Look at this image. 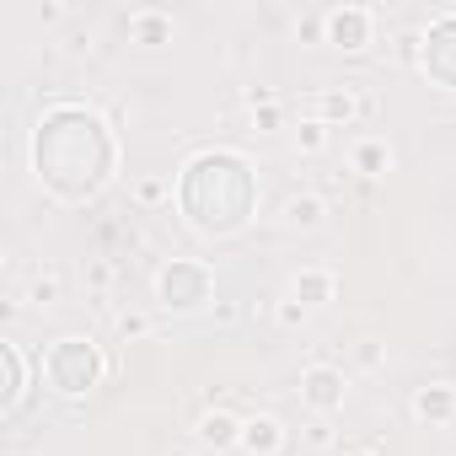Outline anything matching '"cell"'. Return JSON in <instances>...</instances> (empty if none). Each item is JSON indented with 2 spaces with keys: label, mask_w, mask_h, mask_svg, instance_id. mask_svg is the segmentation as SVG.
<instances>
[{
  "label": "cell",
  "mask_w": 456,
  "mask_h": 456,
  "mask_svg": "<svg viewBox=\"0 0 456 456\" xmlns=\"http://www.w3.org/2000/svg\"><path fill=\"white\" fill-rule=\"evenodd\" d=\"M328 38L338 49H365L370 44V12L365 6H338L328 12Z\"/></svg>",
  "instance_id": "cell-5"
},
{
  "label": "cell",
  "mask_w": 456,
  "mask_h": 456,
  "mask_svg": "<svg viewBox=\"0 0 456 456\" xmlns=\"http://www.w3.org/2000/svg\"><path fill=\"white\" fill-rule=\"evenodd\" d=\"M354 113H365V102L354 97V92H322V124H333V118H354Z\"/></svg>",
  "instance_id": "cell-11"
},
{
  "label": "cell",
  "mask_w": 456,
  "mask_h": 456,
  "mask_svg": "<svg viewBox=\"0 0 456 456\" xmlns=\"http://www.w3.org/2000/svg\"><path fill=\"white\" fill-rule=\"evenodd\" d=\"M0 354H6V376H12V387H6V408H17V403H22V381H28V365H22V349H17V344H6Z\"/></svg>",
  "instance_id": "cell-12"
},
{
  "label": "cell",
  "mask_w": 456,
  "mask_h": 456,
  "mask_svg": "<svg viewBox=\"0 0 456 456\" xmlns=\"http://www.w3.org/2000/svg\"><path fill=\"white\" fill-rule=\"evenodd\" d=\"M349 161H354V172H365V177H381V172L392 167V145H387V140H354Z\"/></svg>",
  "instance_id": "cell-10"
},
{
  "label": "cell",
  "mask_w": 456,
  "mask_h": 456,
  "mask_svg": "<svg viewBox=\"0 0 456 456\" xmlns=\"http://www.w3.org/2000/svg\"><path fill=\"white\" fill-rule=\"evenodd\" d=\"M134 199H140V204H161V199H167V183H161V177H145V183L134 188Z\"/></svg>",
  "instance_id": "cell-17"
},
{
  "label": "cell",
  "mask_w": 456,
  "mask_h": 456,
  "mask_svg": "<svg viewBox=\"0 0 456 456\" xmlns=\"http://www.w3.org/2000/svg\"><path fill=\"white\" fill-rule=\"evenodd\" d=\"M408 408H413L419 424H451V419H456V387H451V381H429V387L413 392Z\"/></svg>",
  "instance_id": "cell-4"
},
{
  "label": "cell",
  "mask_w": 456,
  "mask_h": 456,
  "mask_svg": "<svg viewBox=\"0 0 456 456\" xmlns=\"http://www.w3.org/2000/svg\"><path fill=\"white\" fill-rule=\"evenodd\" d=\"M199 445H215V451H225V445H242V419H232L225 408H209L204 419H199Z\"/></svg>",
  "instance_id": "cell-7"
},
{
  "label": "cell",
  "mask_w": 456,
  "mask_h": 456,
  "mask_svg": "<svg viewBox=\"0 0 456 456\" xmlns=\"http://www.w3.org/2000/svg\"><path fill=\"white\" fill-rule=\"evenodd\" d=\"M113 328H118V338H145V333H151V317H145V312H118Z\"/></svg>",
  "instance_id": "cell-16"
},
{
  "label": "cell",
  "mask_w": 456,
  "mask_h": 456,
  "mask_svg": "<svg viewBox=\"0 0 456 456\" xmlns=\"http://www.w3.org/2000/svg\"><path fill=\"white\" fill-rule=\"evenodd\" d=\"M360 365H381V349L376 344H360Z\"/></svg>",
  "instance_id": "cell-19"
},
{
  "label": "cell",
  "mask_w": 456,
  "mask_h": 456,
  "mask_svg": "<svg viewBox=\"0 0 456 456\" xmlns=\"http://www.w3.org/2000/svg\"><path fill=\"white\" fill-rule=\"evenodd\" d=\"M156 296H161V306H172V312H193V306H204V301L215 296V274H209V264L172 258V264L156 274Z\"/></svg>",
  "instance_id": "cell-2"
},
{
  "label": "cell",
  "mask_w": 456,
  "mask_h": 456,
  "mask_svg": "<svg viewBox=\"0 0 456 456\" xmlns=\"http://www.w3.org/2000/svg\"><path fill=\"white\" fill-rule=\"evenodd\" d=\"M333 290H338V280H333L328 269H301L296 285H290V296H296L301 306H322V301H333Z\"/></svg>",
  "instance_id": "cell-9"
},
{
  "label": "cell",
  "mask_w": 456,
  "mask_h": 456,
  "mask_svg": "<svg viewBox=\"0 0 456 456\" xmlns=\"http://www.w3.org/2000/svg\"><path fill=\"white\" fill-rule=\"evenodd\" d=\"M301 317H306V306H301V301H285V306H280V322H290V328H296Z\"/></svg>",
  "instance_id": "cell-18"
},
{
  "label": "cell",
  "mask_w": 456,
  "mask_h": 456,
  "mask_svg": "<svg viewBox=\"0 0 456 456\" xmlns=\"http://www.w3.org/2000/svg\"><path fill=\"white\" fill-rule=\"evenodd\" d=\"M129 28H134L145 44H161V38H167V17H161V12H134Z\"/></svg>",
  "instance_id": "cell-14"
},
{
  "label": "cell",
  "mask_w": 456,
  "mask_h": 456,
  "mask_svg": "<svg viewBox=\"0 0 456 456\" xmlns=\"http://www.w3.org/2000/svg\"><path fill=\"white\" fill-rule=\"evenodd\" d=\"M280 215H285V225H290V232H317V225H322V215H328V204H322V193H290Z\"/></svg>",
  "instance_id": "cell-8"
},
{
  "label": "cell",
  "mask_w": 456,
  "mask_h": 456,
  "mask_svg": "<svg viewBox=\"0 0 456 456\" xmlns=\"http://www.w3.org/2000/svg\"><path fill=\"white\" fill-rule=\"evenodd\" d=\"M108 376V360H102V349L92 344V338H54L49 344V354H44V381L60 392V397H81V392H92L97 381Z\"/></svg>",
  "instance_id": "cell-1"
},
{
  "label": "cell",
  "mask_w": 456,
  "mask_h": 456,
  "mask_svg": "<svg viewBox=\"0 0 456 456\" xmlns=\"http://www.w3.org/2000/svg\"><path fill=\"white\" fill-rule=\"evenodd\" d=\"M344 456H376V451H370V445H354V451H344Z\"/></svg>",
  "instance_id": "cell-20"
},
{
  "label": "cell",
  "mask_w": 456,
  "mask_h": 456,
  "mask_svg": "<svg viewBox=\"0 0 456 456\" xmlns=\"http://www.w3.org/2000/svg\"><path fill=\"white\" fill-rule=\"evenodd\" d=\"M242 451H248V456H280V451H285V429H280V419H269V413L242 419Z\"/></svg>",
  "instance_id": "cell-6"
},
{
  "label": "cell",
  "mask_w": 456,
  "mask_h": 456,
  "mask_svg": "<svg viewBox=\"0 0 456 456\" xmlns=\"http://www.w3.org/2000/svg\"><path fill=\"white\" fill-rule=\"evenodd\" d=\"M60 290H65V280H60V269H49V274H38V280L28 285V301H38V306H54V301H60Z\"/></svg>",
  "instance_id": "cell-13"
},
{
  "label": "cell",
  "mask_w": 456,
  "mask_h": 456,
  "mask_svg": "<svg viewBox=\"0 0 456 456\" xmlns=\"http://www.w3.org/2000/svg\"><path fill=\"white\" fill-rule=\"evenodd\" d=\"M344 392H349V381H344V370L338 365H312V370H301V403L312 408V413H338L344 408Z\"/></svg>",
  "instance_id": "cell-3"
},
{
  "label": "cell",
  "mask_w": 456,
  "mask_h": 456,
  "mask_svg": "<svg viewBox=\"0 0 456 456\" xmlns=\"http://www.w3.org/2000/svg\"><path fill=\"white\" fill-rule=\"evenodd\" d=\"M296 134H301V151H306V156H317V151L328 145V124H322V118H306Z\"/></svg>",
  "instance_id": "cell-15"
}]
</instances>
